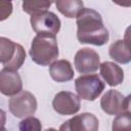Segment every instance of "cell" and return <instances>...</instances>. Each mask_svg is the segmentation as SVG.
<instances>
[{
	"instance_id": "1",
	"label": "cell",
	"mask_w": 131,
	"mask_h": 131,
	"mask_svg": "<svg viewBox=\"0 0 131 131\" xmlns=\"http://www.w3.org/2000/svg\"><path fill=\"white\" fill-rule=\"evenodd\" d=\"M77 39L81 44L102 46L107 43L110 34L103 25L99 12L92 8H85L76 17Z\"/></svg>"
},
{
	"instance_id": "2",
	"label": "cell",
	"mask_w": 131,
	"mask_h": 131,
	"mask_svg": "<svg viewBox=\"0 0 131 131\" xmlns=\"http://www.w3.org/2000/svg\"><path fill=\"white\" fill-rule=\"evenodd\" d=\"M29 53L35 63L42 67L50 66L59 54L56 37L53 35H36L32 40Z\"/></svg>"
},
{
	"instance_id": "3",
	"label": "cell",
	"mask_w": 131,
	"mask_h": 131,
	"mask_svg": "<svg viewBox=\"0 0 131 131\" xmlns=\"http://www.w3.org/2000/svg\"><path fill=\"white\" fill-rule=\"evenodd\" d=\"M25 60L26 51L20 44L5 37L0 38V61L3 69L17 72Z\"/></svg>"
},
{
	"instance_id": "4",
	"label": "cell",
	"mask_w": 131,
	"mask_h": 131,
	"mask_svg": "<svg viewBox=\"0 0 131 131\" xmlns=\"http://www.w3.org/2000/svg\"><path fill=\"white\" fill-rule=\"evenodd\" d=\"M75 88L80 98L93 101L104 90V83L97 74L82 75L75 80Z\"/></svg>"
},
{
	"instance_id": "5",
	"label": "cell",
	"mask_w": 131,
	"mask_h": 131,
	"mask_svg": "<svg viewBox=\"0 0 131 131\" xmlns=\"http://www.w3.org/2000/svg\"><path fill=\"white\" fill-rule=\"evenodd\" d=\"M37 99L35 95L29 91L23 90L18 94L9 98V112L16 118L26 119L33 117L37 111Z\"/></svg>"
},
{
	"instance_id": "6",
	"label": "cell",
	"mask_w": 131,
	"mask_h": 131,
	"mask_svg": "<svg viewBox=\"0 0 131 131\" xmlns=\"http://www.w3.org/2000/svg\"><path fill=\"white\" fill-rule=\"evenodd\" d=\"M30 23L32 29L37 35H53L55 36L60 30V19L51 11H43L34 15H31Z\"/></svg>"
},
{
	"instance_id": "7",
	"label": "cell",
	"mask_w": 131,
	"mask_h": 131,
	"mask_svg": "<svg viewBox=\"0 0 131 131\" xmlns=\"http://www.w3.org/2000/svg\"><path fill=\"white\" fill-rule=\"evenodd\" d=\"M52 106L53 110L61 116L75 115L80 110L81 98L74 92L60 91L54 95V98L52 100Z\"/></svg>"
},
{
	"instance_id": "8",
	"label": "cell",
	"mask_w": 131,
	"mask_h": 131,
	"mask_svg": "<svg viewBox=\"0 0 131 131\" xmlns=\"http://www.w3.org/2000/svg\"><path fill=\"white\" fill-rule=\"evenodd\" d=\"M74 64L80 74L88 75L98 70L100 67V57L94 49L85 47L77 51L74 58Z\"/></svg>"
},
{
	"instance_id": "9",
	"label": "cell",
	"mask_w": 131,
	"mask_h": 131,
	"mask_svg": "<svg viewBox=\"0 0 131 131\" xmlns=\"http://www.w3.org/2000/svg\"><path fill=\"white\" fill-rule=\"evenodd\" d=\"M99 122L95 115L82 113L63 122L58 131H98Z\"/></svg>"
},
{
	"instance_id": "10",
	"label": "cell",
	"mask_w": 131,
	"mask_h": 131,
	"mask_svg": "<svg viewBox=\"0 0 131 131\" xmlns=\"http://www.w3.org/2000/svg\"><path fill=\"white\" fill-rule=\"evenodd\" d=\"M101 110L110 116H118L126 112L125 96L118 90L110 89L100 98Z\"/></svg>"
},
{
	"instance_id": "11",
	"label": "cell",
	"mask_w": 131,
	"mask_h": 131,
	"mask_svg": "<svg viewBox=\"0 0 131 131\" xmlns=\"http://www.w3.org/2000/svg\"><path fill=\"white\" fill-rule=\"evenodd\" d=\"M0 91L3 95L14 96L23 91V81L16 71L2 69L0 72Z\"/></svg>"
},
{
	"instance_id": "12",
	"label": "cell",
	"mask_w": 131,
	"mask_h": 131,
	"mask_svg": "<svg viewBox=\"0 0 131 131\" xmlns=\"http://www.w3.org/2000/svg\"><path fill=\"white\" fill-rule=\"evenodd\" d=\"M100 75L106 84L111 87H116L120 85L124 80V71L123 69L115 62L104 61L100 63L99 67Z\"/></svg>"
},
{
	"instance_id": "13",
	"label": "cell",
	"mask_w": 131,
	"mask_h": 131,
	"mask_svg": "<svg viewBox=\"0 0 131 131\" xmlns=\"http://www.w3.org/2000/svg\"><path fill=\"white\" fill-rule=\"evenodd\" d=\"M50 77L58 83L71 81L74 78V70L71 62L67 59H57L49 66Z\"/></svg>"
},
{
	"instance_id": "14",
	"label": "cell",
	"mask_w": 131,
	"mask_h": 131,
	"mask_svg": "<svg viewBox=\"0 0 131 131\" xmlns=\"http://www.w3.org/2000/svg\"><path fill=\"white\" fill-rule=\"evenodd\" d=\"M108 55L119 63H129L131 61V50L124 40H117L111 44Z\"/></svg>"
},
{
	"instance_id": "15",
	"label": "cell",
	"mask_w": 131,
	"mask_h": 131,
	"mask_svg": "<svg viewBox=\"0 0 131 131\" xmlns=\"http://www.w3.org/2000/svg\"><path fill=\"white\" fill-rule=\"evenodd\" d=\"M57 10L68 18L77 17L84 9V2L80 0H58L54 2Z\"/></svg>"
},
{
	"instance_id": "16",
	"label": "cell",
	"mask_w": 131,
	"mask_h": 131,
	"mask_svg": "<svg viewBox=\"0 0 131 131\" xmlns=\"http://www.w3.org/2000/svg\"><path fill=\"white\" fill-rule=\"evenodd\" d=\"M51 4L52 2L50 1H24L21 3V7L26 13L34 15L43 11H47Z\"/></svg>"
},
{
	"instance_id": "17",
	"label": "cell",
	"mask_w": 131,
	"mask_h": 131,
	"mask_svg": "<svg viewBox=\"0 0 131 131\" xmlns=\"http://www.w3.org/2000/svg\"><path fill=\"white\" fill-rule=\"evenodd\" d=\"M112 131H131V114L125 112L116 116L113 120Z\"/></svg>"
},
{
	"instance_id": "18",
	"label": "cell",
	"mask_w": 131,
	"mask_h": 131,
	"mask_svg": "<svg viewBox=\"0 0 131 131\" xmlns=\"http://www.w3.org/2000/svg\"><path fill=\"white\" fill-rule=\"evenodd\" d=\"M18 129L19 131H42V124L38 118L29 117L19 122Z\"/></svg>"
},
{
	"instance_id": "19",
	"label": "cell",
	"mask_w": 131,
	"mask_h": 131,
	"mask_svg": "<svg viewBox=\"0 0 131 131\" xmlns=\"http://www.w3.org/2000/svg\"><path fill=\"white\" fill-rule=\"evenodd\" d=\"M12 12V3L7 1L0 2V20H5Z\"/></svg>"
},
{
	"instance_id": "20",
	"label": "cell",
	"mask_w": 131,
	"mask_h": 131,
	"mask_svg": "<svg viewBox=\"0 0 131 131\" xmlns=\"http://www.w3.org/2000/svg\"><path fill=\"white\" fill-rule=\"evenodd\" d=\"M124 41L126 42V44L128 45V47L131 50V25L129 27H127L125 34H124Z\"/></svg>"
},
{
	"instance_id": "21",
	"label": "cell",
	"mask_w": 131,
	"mask_h": 131,
	"mask_svg": "<svg viewBox=\"0 0 131 131\" xmlns=\"http://www.w3.org/2000/svg\"><path fill=\"white\" fill-rule=\"evenodd\" d=\"M125 105H126V112L131 114V94L125 97Z\"/></svg>"
},
{
	"instance_id": "22",
	"label": "cell",
	"mask_w": 131,
	"mask_h": 131,
	"mask_svg": "<svg viewBox=\"0 0 131 131\" xmlns=\"http://www.w3.org/2000/svg\"><path fill=\"white\" fill-rule=\"evenodd\" d=\"M44 131H58V130H56V129H54V128H47V129H45Z\"/></svg>"
},
{
	"instance_id": "23",
	"label": "cell",
	"mask_w": 131,
	"mask_h": 131,
	"mask_svg": "<svg viewBox=\"0 0 131 131\" xmlns=\"http://www.w3.org/2000/svg\"><path fill=\"white\" fill-rule=\"evenodd\" d=\"M1 131H7V130H6L4 127H2V128H1Z\"/></svg>"
}]
</instances>
